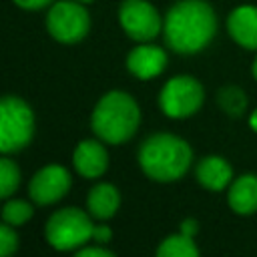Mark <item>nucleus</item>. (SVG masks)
I'll use <instances>...</instances> for the list:
<instances>
[{"mask_svg": "<svg viewBox=\"0 0 257 257\" xmlns=\"http://www.w3.org/2000/svg\"><path fill=\"white\" fill-rule=\"evenodd\" d=\"M217 32V16L205 0H179L163 22V36L177 54L201 52Z\"/></svg>", "mask_w": 257, "mask_h": 257, "instance_id": "obj_1", "label": "nucleus"}, {"mask_svg": "<svg viewBox=\"0 0 257 257\" xmlns=\"http://www.w3.org/2000/svg\"><path fill=\"white\" fill-rule=\"evenodd\" d=\"M193 163L189 143L171 133L151 135L139 147V167L143 173L159 183H173L187 175Z\"/></svg>", "mask_w": 257, "mask_h": 257, "instance_id": "obj_2", "label": "nucleus"}, {"mask_svg": "<svg viewBox=\"0 0 257 257\" xmlns=\"http://www.w3.org/2000/svg\"><path fill=\"white\" fill-rule=\"evenodd\" d=\"M141 122L137 100L124 90H110L96 102L90 114V128L102 143L120 145L128 141Z\"/></svg>", "mask_w": 257, "mask_h": 257, "instance_id": "obj_3", "label": "nucleus"}, {"mask_svg": "<svg viewBox=\"0 0 257 257\" xmlns=\"http://www.w3.org/2000/svg\"><path fill=\"white\" fill-rule=\"evenodd\" d=\"M94 225L78 207H64L52 213L44 225V237L56 251L80 249L92 239Z\"/></svg>", "mask_w": 257, "mask_h": 257, "instance_id": "obj_4", "label": "nucleus"}, {"mask_svg": "<svg viewBox=\"0 0 257 257\" xmlns=\"http://www.w3.org/2000/svg\"><path fill=\"white\" fill-rule=\"evenodd\" d=\"M34 135V112L20 98L6 94L0 100V151L4 155L22 151Z\"/></svg>", "mask_w": 257, "mask_h": 257, "instance_id": "obj_5", "label": "nucleus"}, {"mask_svg": "<svg viewBox=\"0 0 257 257\" xmlns=\"http://www.w3.org/2000/svg\"><path fill=\"white\" fill-rule=\"evenodd\" d=\"M203 98V84L189 74H179L169 78L161 88L159 106L171 118H187L201 108Z\"/></svg>", "mask_w": 257, "mask_h": 257, "instance_id": "obj_6", "label": "nucleus"}, {"mask_svg": "<svg viewBox=\"0 0 257 257\" xmlns=\"http://www.w3.org/2000/svg\"><path fill=\"white\" fill-rule=\"evenodd\" d=\"M46 28L54 40L64 42V44H74L88 34L90 18L82 2L58 0L48 10Z\"/></svg>", "mask_w": 257, "mask_h": 257, "instance_id": "obj_7", "label": "nucleus"}, {"mask_svg": "<svg viewBox=\"0 0 257 257\" xmlns=\"http://www.w3.org/2000/svg\"><path fill=\"white\" fill-rule=\"evenodd\" d=\"M118 20L126 36L137 42H149L161 32V16L147 0H122Z\"/></svg>", "mask_w": 257, "mask_h": 257, "instance_id": "obj_8", "label": "nucleus"}, {"mask_svg": "<svg viewBox=\"0 0 257 257\" xmlns=\"http://www.w3.org/2000/svg\"><path fill=\"white\" fill-rule=\"evenodd\" d=\"M70 173L62 165L42 167L28 183V195L36 205H52L70 189Z\"/></svg>", "mask_w": 257, "mask_h": 257, "instance_id": "obj_9", "label": "nucleus"}, {"mask_svg": "<svg viewBox=\"0 0 257 257\" xmlns=\"http://www.w3.org/2000/svg\"><path fill=\"white\" fill-rule=\"evenodd\" d=\"M167 66V52L161 46L155 44H139L135 46L126 56V68L131 74H135L141 80H149L157 74H161Z\"/></svg>", "mask_w": 257, "mask_h": 257, "instance_id": "obj_10", "label": "nucleus"}, {"mask_svg": "<svg viewBox=\"0 0 257 257\" xmlns=\"http://www.w3.org/2000/svg\"><path fill=\"white\" fill-rule=\"evenodd\" d=\"M72 163L74 169L84 177V179H96L100 177L106 167H108V153L100 139H86L80 141L72 153Z\"/></svg>", "mask_w": 257, "mask_h": 257, "instance_id": "obj_11", "label": "nucleus"}, {"mask_svg": "<svg viewBox=\"0 0 257 257\" xmlns=\"http://www.w3.org/2000/svg\"><path fill=\"white\" fill-rule=\"evenodd\" d=\"M231 38L247 50H257V6H237L227 18Z\"/></svg>", "mask_w": 257, "mask_h": 257, "instance_id": "obj_12", "label": "nucleus"}, {"mask_svg": "<svg viewBox=\"0 0 257 257\" xmlns=\"http://www.w3.org/2000/svg\"><path fill=\"white\" fill-rule=\"evenodd\" d=\"M195 177H197V181L205 189H209V191H223L231 183V179H233V169H231V165L223 157L209 155V157H203L197 163Z\"/></svg>", "mask_w": 257, "mask_h": 257, "instance_id": "obj_13", "label": "nucleus"}, {"mask_svg": "<svg viewBox=\"0 0 257 257\" xmlns=\"http://www.w3.org/2000/svg\"><path fill=\"white\" fill-rule=\"evenodd\" d=\"M229 207L237 215H251L257 211V175L245 173L237 177L227 193Z\"/></svg>", "mask_w": 257, "mask_h": 257, "instance_id": "obj_14", "label": "nucleus"}, {"mask_svg": "<svg viewBox=\"0 0 257 257\" xmlns=\"http://www.w3.org/2000/svg\"><path fill=\"white\" fill-rule=\"evenodd\" d=\"M118 205H120L118 189L110 183H98L88 191L86 207L90 217L94 219H100V221L110 219L118 211Z\"/></svg>", "mask_w": 257, "mask_h": 257, "instance_id": "obj_15", "label": "nucleus"}, {"mask_svg": "<svg viewBox=\"0 0 257 257\" xmlns=\"http://www.w3.org/2000/svg\"><path fill=\"white\" fill-rule=\"evenodd\" d=\"M157 255L159 257H197L199 249H197L193 237L179 231V233L163 239V243L157 247Z\"/></svg>", "mask_w": 257, "mask_h": 257, "instance_id": "obj_16", "label": "nucleus"}, {"mask_svg": "<svg viewBox=\"0 0 257 257\" xmlns=\"http://www.w3.org/2000/svg\"><path fill=\"white\" fill-rule=\"evenodd\" d=\"M217 102L231 116H239L247 108V96L237 86H225V88H221L219 94H217Z\"/></svg>", "mask_w": 257, "mask_h": 257, "instance_id": "obj_17", "label": "nucleus"}, {"mask_svg": "<svg viewBox=\"0 0 257 257\" xmlns=\"http://www.w3.org/2000/svg\"><path fill=\"white\" fill-rule=\"evenodd\" d=\"M32 213H34L32 205L22 199H12L2 207V219H4V223H10L12 227L24 225L32 217Z\"/></svg>", "mask_w": 257, "mask_h": 257, "instance_id": "obj_18", "label": "nucleus"}, {"mask_svg": "<svg viewBox=\"0 0 257 257\" xmlns=\"http://www.w3.org/2000/svg\"><path fill=\"white\" fill-rule=\"evenodd\" d=\"M20 185V169L8 157L0 159V197H10Z\"/></svg>", "mask_w": 257, "mask_h": 257, "instance_id": "obj_19", "label": "nucleus"}, {"mask_svg": "<svg viewBox=\"0 0 257 257\" xmlns=\"http://www.w3.org/2000/svg\"><path fill=\"white\" fill-rule=\"evenodd\" d=\"M16 249H18V235H16V231L12 229L10 223L0 225V255L8 257Z\"/></svg>", "mask_w": 257, "mask_h": 257, "instance_id": "obj_20", "label": "nucleus"}, {"mask_svg": "<svg viewBox=\"0 0 257 257\" xmlns=\"http://www.w3.org/2000/svg\"><path fill=\"white\" fill-rule=\"evenodd\" d=\"M76 257H112V251L102 249L98 245H94V247H80L76 251Z\"/></svg>", "mask_w": 257, "mask_h": 257, "instance_id": "obj_21", "label": "nucleus"}, {"mask_svg": "<svg viewBox=\"0 0 257 257\" xmlns=\"http://www.w3.org/2000/svg\"><path fill=\"white\" fill-rule=\"evenodd\" d=\"M110 237H112L110 227H106V225H94L92 239H94L96 243H106V241H110Z\"/></svg>", "mask_w": 257, "mask_h": 257, "instance_id": "obj_22", "label": "nucleus"}, {"mask_svg": "<svg viewBox=\"0 0 257 257\" xmlns=\"http://www.w3.org/2000/svg\"><path fill=\"white\" fill-rule=\"evenodd\" d=\"M20 8H24V10H40V8H44V6H48L50 2H54V0H14Z\"/></svg>", "mask_w": 257, "mask_h": 257, "instance_id": "obj_23", "label": "nucleus"}, {"mask_svg": "<svg viewBox=\"0 0 257 257\" xmlns=\"http://www.w3.org/2000/svg\"><path fill=\"white\" fill-rule=\"evenodd\" d=\"M197 229H199V225H197L195 219H185V221L181 223V233H185V235H189V237H195Z\"/></svg>", "mask_w": 257, "mask_h": 257, "instance_id": "obj_24", "label": "nucleus"}, {"mask_svg": "<svg viewBox=\"0 0 257 257\" xmlns=\"http://www.w3.org/2000/svg\"><path fill=\"white\" fill-rule=\"evenodd\" d=\"M249 124H251V128L257 133V108L251 112V116H249Z\"/></svg>", "mask_w": 257, "mask_h": 257, "instance_id": "obj_25", "label": "nucleus"}, {"mask_svg": "<svg viewBox=\"0 0 257 257\" xmlns=\"http://www.w3.org/2000/svg\"><path fill=\"white\" fill-rule=\"evenodd\" d=\"M251 72H253V76L257 78V58L253 60V66H251Z\"/></svg>", "mask_w": 257, "mask_h": 257, "instance_id": "obj_26", "label": "nucleus"}, {"mask_svg": "<svg viewBox=\"0 0 257 257\" xmlns=\"http://www.w3.org/2000/svg\"><path fill=\"white\" fill-rule=\"evenodd\" d=\"M78 2H82V4H88V2H94V0H78Z\"/></svg>", "mask_w": 257, "mask_h": 257, "instance_id": "obj_27", "label": "nucleus"}]
</instances>
